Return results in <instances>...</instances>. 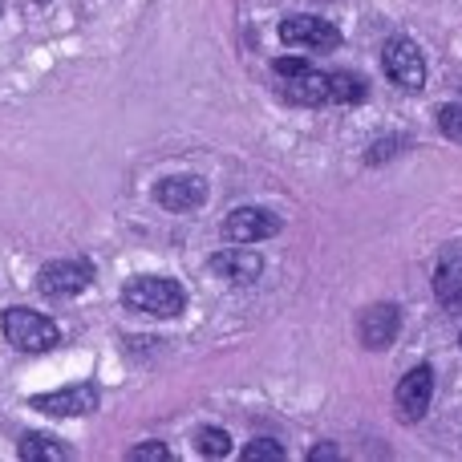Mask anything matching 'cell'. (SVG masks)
Listing matches in <instances>:
<instances>
[{
	"label": "cell",
	"instance_id": "cell-10",
	"mask_svg": "<svg viewBox=\"0 0 462 462\" xmlns=\"http://www.w3.org/2000/svg\"><path fill=\"white\" fill-rule=\"evenodd\" d=\"M154 199L167 211H195L208 203V183L199 175H171L154 187Z\"/></svg>",
	"mask_w": 462,
	"mask_h": 462
},
{
	"label": "cell",
	"instance_id": "cell-17",
	"mask_svg": "<svg viewBox=\"0 0 462 462\" xmlns=\"http://www.w3.org/2000/svg\"><path fill=\"white\" fill-rule=\"evenodd\" d=\"M239 458L244 462H280L284 458V447L272 442V439H255V442H247V447L239 450Z\"/></svg>",
	"mask_w": 462,
	"mask_h": 462
},
{
	"label": "cell",
	"instance_id": "cell-3",
	"mask_svg": "<svg viewBox=\"0 0 462 462\" xmlns=\"http://www.w3.org/2000/svg\"><path fill=\"white\" fill-rule=\"evenodd\" d=\"M382 69H385V78H390L398 89H406V94L426 89V57L410 37H390L385 41Z\"/></svg>",
	"mask_w": 462,
	"mask_h": 462
},
{
	"label": "cell",
	"instance_id": "cell-15",
	"mask_svg": "<svg viewBox=\"0 0 462 462\" xmlns=\"http://www.w3.org/2000/svg\"><path fill=\"white\" fill-rule=\"evenodd\" d=\"M434 288H439L442 304H450V309H458V304H462V260H458V255H450V260L439 268Z\"/></svg>",
	"mask_w": 462,
	"mask_h": 462
},
{
	"label": "cell",
	"instance_id": "cell-11",
	"mask_svg": "<svg viewBox=\"0 0 462 462\" xmlns=\"http://www.w3.org/2000/svg\"><path fill=\"white\" fill-rule=\"evenodd\" d=\"M211 272H216L219 280H227V284H252V280H260L263 260H260V252L236 244V247H224V252L211 255Z\"/></svg>",
	"mask_w": 462,
	"mask_h": 462
},
{
	"label": "cell",
	"instance_id": "cell-14",
	"mask_svg": "<svg viewBox=\"0 0 462 462\" xmlns=\"http://www.w3.org/2000/svg\"><path fill=\"white\" fill-rule=\"evenodd\" d=\"M16 455L24 462H61V458H69V450H65L57 439H45V434H24Z\"/></svg>",
	"mask_w": 462,
	"mask_h": 462
},
{
	"label": "cell",
	"instance_id": "cell-12",
	"mask_svg": "<svg viewBox=\"0 0 462 462\" xmlns=\"http://www.w3.org/2000/svg\"><path fill=\"white\" fill-rule=\"evenodd\" d=\"M284 94L300 106H320L328 102V73L320 69H304L296 78H284Z\"/></svg>",
	"mask_w": 462,
	"mask_h": 462
},
{
	"label": "cell",
	"instance_id": "cell-1",
	"mask_svg": "<svg viewBox=\"0 0 462 462\" xmlns=\"http://www.w3.org/2000/svg\"><path fill=\"white\" fill-rule=\"evenodd\" d=\"M122 304L130 312H146V317L171 320L187 309V288L171 276H134L122 288Z\"/></svg>",
	"mask_w": 462,
	"mask_h": 462
},
{
	"label": "cell",
	"instance_id": "cell-13",
	"mask_svg": "<svg viewBox=\"0 0 462 462\" xmlns=\"http://www.w3.org/2000/svg\"><path fill=\"white\" fill-rule=\"evenodd\" d=\"M365 94H369V86H365V81H361L353 69L328 73V102H337V106H357V102H365Z\"/></svg>",
	"mask_w": 462,
	"mask_h": 462
},
{
	"label": "cell",
	"instance_id": "cell-20",
	"mask_svg": "<svg viewBox=\"0 0 462 462\" xmlns=\"http://www.w3.org/2000/svg\"><path fill=\"white\" fill-rule=\"evenodd\" d=\"M304 69H312V61H304V57H276V61H272L276 78H296V73H304Z\"/></svg>",
	"mask_w": 462,
	"mask_h": 462
},
{
	"label": "cell",
	"instance_id": "cell-21",
	"mask_svg": "<svg viewBox=\"0 0 462 462\" xmlns=\"http://www.w3.org/2000/svg\"><path fill=\"white\" fill-rule=\"evenodd\" d=\"M309 458H312V462H325V458H341V450H337V442H325V447H317V450H312Z\"/></svg>",
	"mask_w": 462,
	"mask_h": 462
},
{
	"label": "cell",
	"instance_id": "cell-8",
	"mask_svg": "<svg viewBox=\"0 0 462 462\" xmlns=\"http://www.w3.org/2000/svg\"><path fill=\"white\" fill-rule=\"evenodd\" d=\"M430 398H434V369L430 365L410 369V374L398 382V390H393L398 418H402V422H418V418L430 410Z\"/></svg>",
	"mask_w": 462,
	"mask_h": 462
},
{
	"label": "cell",
	"instance_id": "cell-9",
	"mask_svg": "<svg viewBox=\"0 0 462 462\" xmlns=\"http://www.w3.org/2000/svg\"><path fill=\"white\" fill-rule=\"evenodd\" d=\"M357 333H361L365 349H390L402 333V312L393 309V304H374V309L361 312Z\"/></svg>",
	"mask_w": 462,
	"mask_h": 462
},
{
	"label": "cell",
	"instance_id": "cell-6",
	"mask_svg": "<svg viewBox=\"0 0 462 462\" xmlns=\"http://www.w3.org/2000/svg\"><path fill=\"white\" fill-rule=\"evenodd\" d=\"M102 393H97L94 382H78V385H65V390H53V393H37L29 398L32 410L41 414H53V418H81V414H94Z\"/></svg>",
	"mask_w": 462,
	"mask_h": 462
},
{
	"label": "cell",
	"instance_id": "cell-16",
	"mask_svg": "<svg viewBox=\"0 0 462 462\" xmlns=\"http://www.w3.org/2000/svg\"><path fill=\"white\" fill-rule=\"evenodd\" d=\"M195 450H199L203 458H227L231 455V434L224 426H203L199 434H195Z\"/></svg>",
	"mask_w": 462,
	"mask_h": 462
},
{
	"label": "cell",
	"instance_id": "cell-19",
	"mask_svg": "<svg viewBox=\"0 0 462 462\" xmlns=\"http://www.w3.org/2000/svg\"><path fill=\"white\" fill-rule=\"evenodd\" d=\"M126 458H130V462H167L171 450L162 447V442H143V447H134Z\"/></svg>",
	"mask_w": 462,
	"mask_h": 462
},
{
	"label": "cell",
	"instance_id": "cell-18",
	"mask_svg": "<svg viewBox=\"0 0 462 462\" xmlns=\"http://www.w3.org/2000/svg\"><path fill=\"white\" fill-rule=\"evenodd\" d=\"M439 130L450 143H462V102H447L439 110Z\"/></svg>",
	"mask_w": 462,
	"mask_h": 462
},
{
	"label": "cell",
	"instance_id": "cell-22",
	"mask_svg": "<svg viewBox=\"0 0 462 462\" xmlns=\"http://www.w3.org/2000/svg\"><path fill=\"white\" fill-rule=\"evenodd\" d=\"M32 5H49V0H32Z\"/></svg>",
	"mask_w": 462,
	"mask_h": 462
},
{
	"label": "cell",
	"instance_id": "cell-7",
	"mask_svg": "<svg viewBox=\"0 0 462 462\" xmlns=\"http://www.w3.org/2000/svg\"><path fill=\"white\" fill-rule=\"evenodd\" d=\"M280 216H272V211L263 208H236L227 211L224 219V239L227 244H260V239H272L280 236Z\"/></svg>",
	"mask_w": 462,
	"mask_h": 462
},
{
	"label": "cell",
	"instance_id": "cell-2",
	"mask_svg": "<svg viewBox=\"0 0 462 462\" xmlns=\"http://www.w3.org/2000/svg\"><path fill=\"white\" fill-rule=\"evenodd\" d=\"M0 328H5V341L21 353H49L53 345H61V328H57V320H49L45 312L21 309V304L5 309Z\"/></svg>",
	"mask_w": 462,
	"mask_h": 462
},
{
	"label": "cell",
	"instance_id": "cell-4",
	"mask_svg": "<svg viewBox=\"0 0 462 462\" xmlns=\"http://www.w3.org/2000/svg\"><path fill=\"white\" fill-rule=\"evenodd\" d=\"M94 284V263L89 260H49L37 272V288L49 300H69Z\"/></svg>",
	"mask_w": 462,
	"mask_h": 462
},
{
	"label": "cell",
	"instance_id": "cell-5",
	"mask_svg": "<svg viewBox=\"0 0 462 462\" xmlns=\"http://www.w3.org/2000/svg\"><path fill=\"white\" fill-rule=\"evenodd\" d=\"M280 41L292 49H309V53H328L341 45V29L320 16H288L280 21Z\"/></svg>",
	"mask_w": 462,
	"mask_h": 462
}]
</instances>
